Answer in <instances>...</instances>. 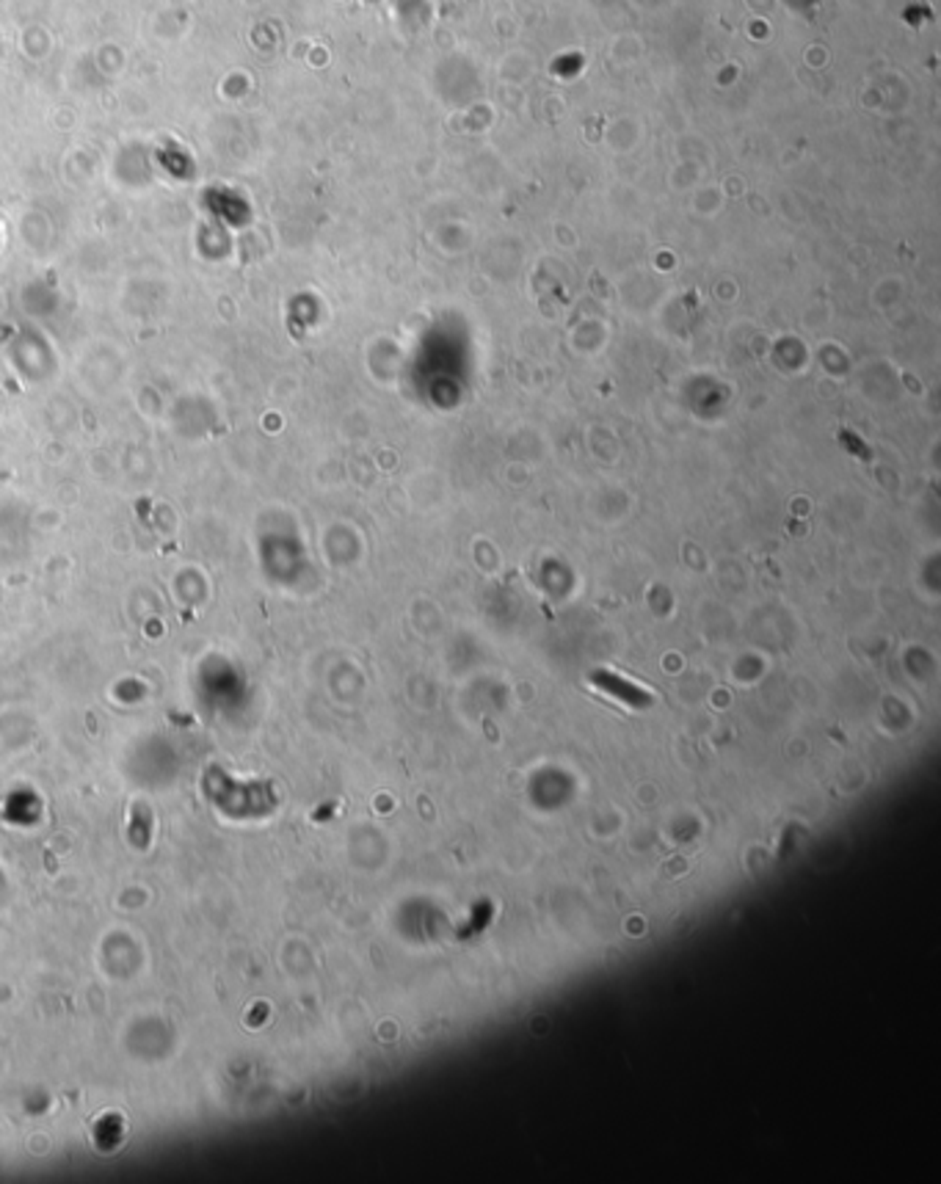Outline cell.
<instances>
[{"label": "cell", "instance_id": "6da1fadb", "mask_svg": "<svg viewBox=\"0 0 941 1184\" xmlns=\"http://www.w3.org/2000/svg\"><path fill=\"white\" fill-rule=\"evenodd\" d=\"M594 682H597L602 690H607V693H613V696H619L622 701L632 704V707H649V704H652V696L643 693V690H638L635 685H630V682H624V680H619L615 674H605V671H599V674H594Z\"/></svg>", "mask_w": 941, "mask_h": 1184}]
</instances>
